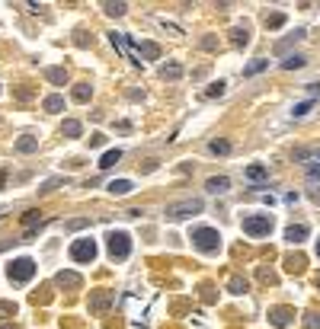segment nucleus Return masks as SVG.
Returning <instances> with one entry per match:
<instances>
[{"label": "nucleus", "instance_id": "nucleus-1", "mask_svg": "<svg viewBox=\"0 0 320 329\" xmlns=\"http://www.w3.org/2000/svg\"><path fill=\"white\" fill-rule=\"evenodd\" d=\"M189 240H192L195 249H202V252H218L221 249V234L215 227H195L192 234H189Z\"/></svg>", "mask_w": 320, "mask_h": 329}, {"label": "nucleus", "instance_id": "nucleus-2", "mask_svg": "<svg viewBox=\"0 0 320 329\" xmlns=\"http://www.w3.org/2000/svg\"><path fill=\"white\" fill-rule=\"evenodd\" d=\"M199 211H202V198H186V201L167 205V217L170 221H183V217H192Z\"/></svg>", "mask_w": 320, "mask_h": 329}, {"label": "nucleus", "instance_id": "nucleus-3", "mask_svg": "<svg viewBox=\"0 0 320 329\" xmlns=\"http://www.w3.org/2000/svg\"><path fill=\"white\" fill-rule=\"evenodd\" d=\"M269 230H272V217L269 214H250V217H243V234H250V237H269Z\"/></svg>", "mask_w": 320, "mask_h": 329}, {"label": "nucleus", "instance_id": "nucleus-4", "mask_svg": "<svg viewBox=\"0 0 320 329\" xmlns=\"http://www.w3.org/2000/svg\"><path fill=\"white\" fill-rule=\"evenodd\" d=\"M7 275H10V282H13V285H26L29 278L35 275V262L32 259H16V262H10Z\"/></svg>", "mask_w": 320, "mask_h": 329}, {"label": "nucleus", "instance_id": "nucleus-5", "mask_svg": "<svg viewBox=\"0 0 320 329\" xmlns=\"http://www.w3.org/2000/svg\"><path fill=\"white\" fill-rule=\"evenodd\" d=\"M128 252H132V240H128L125 230H112L109 234V256L112 259H128Z\"/></svg>", "mask_w": 320, "mask_h": 329}, {"label": "nucleus", "instance_id": "nucleus-6", "mask_svg": "<svg viewBox=\"0 0 320 329\" xmlns=\"http://www.w3.org/2000/svg\"><path fill=\"white\" fill-rule=\"evenodd\" d=\"M70 259H74V262H93V259H96V243H93L90 237L74 240V243H70Z\"/></svg>", "mask_w": 320, "mask_h": 329}, {"label": "nucleus", "instance_id": "nucleus-7", "mask_svg": "<svg viewBox=\"0 0 320 329\" xmlns=\"http://www.w3.org/2000/svg\"><path fill=\"white\" fill-rule=\"evenodd\" d=\"M112 45H115L125 58H132L135 64H141V52H135V48H132V42H128V35H125V32H112Z\"/></svg>", "mask_w": 320, "mask_h": 329}, {"label": "nucleus", "instance_id": "nucleus-8", "mask_svg": "<svg viewBox=\"0 0 320 329\" xmlns=\"http://www.w3.org/2000/svg\"><path fill=\"white\" fill-rule=\"evenodd\" d=\"M205 189H208L211 195H221V192L231 189V179H228V176H211V179L205 182Z\"/></svg>", "mask_w": 320, "mask_h": 329}, {"label": "nucleus", "instance_id": "nucleus-9", "mask_svg": "<svg viewBox=\"0 0 320 329\" xmlns=\"http://www.w3.org/2000/svg\"><path fill=\"white\" fill-rule=\"evenodd\" d=\"M285 240L298 246V243H304V240H307V227H304V224H291V227L285 230Z\"/></svg>", "mask_w": 320, "mask_h": 329}, {"label": "nucleus", "instance_id": "nucleus-10", "mask_svg": "<svg viewBox=\"0 0 320 329\" xmlns=\"http://www.w3.org/2000/svg\"><path fill=\"white\" fill-rule=\"evenodd\" d=\"M39 150V138H32V135H22L16 141V154H35Z\"/></svg>", "mask_w": 320, "mask_h": 329}, {"label": "nucleus", "instance_id": "nucleus-11", "mask_svg": "<svg viewBox=\"0 0 320 329\" xmlns=\"http://www.w3.org/2000/svg\"><path fill=\"white\" fill-rule=\"evenodd\" d=\"M250 182H266L269 179V169L263 166V163H253V166H247V173H243Z\"/></svg>", "mask_w": 320, "mask_h": 329}, {"label": "nucleus", "instance_id": "nucleus-12", "mask_svg": "<svg viewBox=\"0 0 320 329\" xmlns=\"http://www.w3.org/2000/svg\"><path fill=\"white\" fill-rule=\"evenodd\" d=\"M269 316H272V326H288L291 316H294V310H288V307H276Z\"/></svg>", "mask_w": 320, "mask_h": 329}, {"label": "nucleus", "instance_id": "nucleus-13", "mask_svg": "<svg viewBox=\"0 0 320 329\" xmlns=\"http://www.w3.org/2000/svg\"><path fill=\"white\" fill-rule=\"evenodd\" d=\"M118 160H122V150H118V147H115V150H106V154L100 157V169H112Z\"/></svg>", "mask_w": 320, "mask_h": 329}, {"label": "nucleus", "instance_id": "nucleus-14", "mask_svg": "<svg viewBox=\"0 0 320 329\" xmlns=\"http://www.w3.org/2000/svg\"><path fill=\"white\" fill-rule=\"evenodd\" d=\"M231 42H234L237 48H243V45H250V29H247V26H237V29L231 32Z\"/></svg>", "mask_w": 320, "mask_h": 329}, {"label": "nucleus", "instance_id": "nucleus-15", "mask_svg": "<svg viewBox=\"0 0 320 329\" xmlns=\"http://www.w3.org/2000/svg\"><path fill=\"white\" fill-rule=\"evenodd\" d=\"M132 189H135L132 179H112V182H109V192H112V195H128Z\"/></svg>", "mask_w": 320, "mask_h": 329}, {"label": "nucleus", "instance_id": "nucleus-16", "mask_svg": "<svg viewBox=\"0 0 320 329\" xmlns=\"http://www.w3.org/2000/svg\"><path fill=\"white\" fill-rule=\"evenodd\" d=\"M266 67H269V61H266V58H256L253 64L243 67V77H253V74H259V70H266Z\"/></svg>", "mask_w": 320, "mask_h": 329}, {"label": "nucleus", "instance_id": "nucleus-17", "mask_svg": "<svg viewBox=\"0 0 320 329\" xmlns=\"http://www.w3.org/2000/svg\"><path fill=\"white\" fill-rule=\"evenodd\" d=\"M160 77L163 80H180L183 77V67L180 64H167V67H160Z\"/></svg>", "mask_w": 320, "mask_h": 329}, {"label": "nucleus", "instance_id": "nucleus-18", "mask_svg": "<svg viewBox=\"0 0 320 329\" xmlns=\"http://www.w3.org/2000/svg\"><path fill=\"white\" fill-rule=\"evenodd\" d=\"M90 83H77V87H74V103H87L90 99Z\"/></svg>", "mask_w": 320, "mask_h": 329}, {"label": "nucleus", "instance_id": "nucleus-19", "mask_svg": "<svg viewBox=\"0 0 320 329\" xmlns=\"http://www.w3.org/2000/svg\"><path fill=\"white\" fill-rule=\"evenodd\" d=\"M22 224L32 230L35 224H45V217H42V211H26V214H22Z\"/></svg>", "mask_w": 320, "mask_h": 329}, {"label": "nucleus", "instance_id": "nucleus-20", "mask_svg": "<svg viewBox=\"0 0 320 329\" xmlns=\"http://www.w3.org/2000/svg\"><path fill=\"white\" fill-rule=\"evenodd\" d=\"M64 109V96H48L45 99V112H61Z\"/></svg>", "mask_w": 320, "mask_h": 329}, {"label": "nucleus", "instance_id": "nucleus-21", "mask_svg": "<svg viewBox=\"0 0 320 329\" xmlns=\"http://www.w3.org/2000/svg\"><path fill=\"white\" fill-rule=\"evenodd\" d=\"M208 154H221L224 157V154H231V144L228 141H211L208 144Z\"/></svg>", "mask_w": 320, "mask_h": 329}, {"label": "nucleus", "instance_id": "nucleus-22", "mask_svg": "<svg viewBox=\"0 0 320 329\" xmlns=\"http://www.w3.org/2000/svg\"><path fill=\"white\" fill-rule=\"evenodd\" d=\"M282 67H285V70H294V67H304V58H301V55H288L285 61H282Z\"/></svg>", "mask_w": 320, "mask_h": 329}, {"label": "nucleus", "instance_id": "nucleus-23", "mask_svg": "<svg viewBox=\"0 0 320 329\" xmlns=\"http://www.w3.org/2000/svg\"><path fill=\"white\" fill-rule=\"evenodd\" d=\"M61 131H64L67 138H77V135H80V131H84V128H80V121H64V125H61Z\"/></svg>", "mask_w": 320, "mask_h": 329}, {"label": "nucleus", "instance_id": "nucleus-24", "mask_svg": "<svg viewBox=\"0 0 320 329\" xmlns=\"http://www.w3.org/2000/svg\"><path fill=\"white\" fill-rule=\"evenodd\" d=\"M285 269L288 272H301L304 269V259H301V256H288V259H285Z\"/></svg>", "mask_w": 320, "mask_h": 329}, {"label": "nucleus", "instance_id": "nucleus-25", "mask_svg": "<svg viewBox=\"0 0 320 329\" xmlns=\"http://www.w3.org/2000/svg\"><path fill=\"white\" fill-rule=\"evenodd\" d=\"M103 10H106L109 16H122L125 10H128V4H103Z\"/></svg>", "mask_w": 320, "mask_h": 329}, {"label": "nucleus", "instance_id": "nucleus-26", "mask_svg": "<svg viewBox=\"0 0 320 329\" xmlns=\"http://www.w3.org/2000/svg\"><path fill=\"white\" fill-rule=\"evenodd\" d=\"M58 285H67V288H77V285H80V278H77V275H70V272H67V275L61 272V275H58Z\"/></svg>", "mask_w": 320, "mask_h": 329}, {"label": "nucleus", "instance_id": "nucleus-27", "mask_svg": "<svg viewBox=\"0 0 320 329\" xmlns=\"http://www.w3.org/2000/svg\"><path fill=\"white\" fill-rule=\"evenodd\" d=\"M282 22H285V13H272V16H266V29H279Z\"/></svg>", "mask_w": 320, "mask_h": 329}, {"label": "nucleus", "instance_id": "nucleus-28", "mask_svg": "<svg viewBox=\"0 0 320 329\" xmlns=\"http://www.w3.org/2000/svg\"><path fill=\"white\" fill-rule=\"evenodd\" d=\"M48 80H52V83H58V87H61V83L67 80V74H64L61 67H52V70H48Z\"/></svg>", "mask_w": 320, "mask_h": 329}, {"label": "nucleus", "instance_id": "nucleus-29", "mask_svg": "<svg viewBox=\"0 0 320 329\" xmlns=\"http://www.w3.org/2000/svg\"><path fill=\"white\" fill-rule=\"evenodd\" d=\"M141 52H144V58H151V61H154V58L160 55V48L154 45V42H144V45H141Z\"/></svg>", "mask_w": 320, "mask_h": 329}, {"label": "nucleus", "instance_id": "nucleus-30", "mask_svg": "<svg viewBox=\"0 0 320 329\" xmlns=\"http://www.w3.org/2000/svg\"><path fill=\"white\" fill-rule=\"evenodd\" d=\"M307 112H311V99H307V103H298V106L291 109V115H294V118H301V115H307Z\"/></svg>", "mask_w": 320, "mask_h": 329}, {"label": "nucleus", "instance_id": "nucleus-31", "mask_svg": "<svg viewBox=\"0 0 320 329\" xmlns=\"http://www.w3.org/2000/svg\"><path fill=\"white\" fill-rule=\"evenodd\" d=\"M221 93H224V83H221V80H218V83H211V87L205 90V96H208V99H215V96H221Z\"/></svg>", "mask_w": 320, "mask_h": 329}, {"label": "nucleus", "instance_id": "nucleus-32", "mask_svg": "<svg viewBox=\"0 0 320 329\" xmlns=\"http://www.w3.org/2000/svg\"><path fill=\"white\" fill-rule=\"evenodd\" d=\"M304 329H320V313H307V320H304Z\"/></svg>", "mask_w": 320, "mask_h": 329}, {"label": "nucleus", "instance_id": "nucleus-33", "mask_svg": "<svg viewBox=\"0 0 320 329\" xmlns=\"http://www.w3.org/2000/svg\"><path fill=\"white\" fill-rule=\"evenodd\" d=\"M90 221L87 217H77V221H67V230H80V227H87Z\"/></svg>", "mask_w": 320, "mask_h": 329}, {"label": "nucleus", "instance_id": "nucleus-34", "mask_svg": "<svg viewBox=\"0 0 320 329\" xmlns=\"http://www.w3.org/2000/svg\"><path fill=\"white\" fill-rule=\"evenodd\" d=\"M231 288H234V291H237V294H240V291H247V285H243V282H240V278H234V282H231Z\"/></svg>", "mask_w": 320, "mask_h": 329}, {"label": "nucleus", "instance_id": "nucleus-35", "mask_svg": "<svg viewBox=\"0 0 320 329\" xmlns=\"http://www.w3.org/2000/svg\"><path fill=\"white\" fill-rule=\"evenodd\" d=\"M307 179H320V166H307Z\"/></svg>", "mask_w": 320, "mask_h": 329}, {"label": "nucleus", "instance_id": "nucleus-36", "mask_svg": "<svg viewBox=\"0 0 320 329\" xmlns=\"http://www.w3.org/2000/svg\"><path fill=\"white\" fill-rule=\"evenodd\" d=\"M307 93H311V96H320V87H317V83H311V87H307Z\"/></svg>", "mask_w": 320, "mask_h": 329}, {"label": "nucleus", "instance_id": "nucleus-37", "mask_svg": "<svg viewBox=\"0 0 320 329\" xmlns=\"http://www.w3.org/2000/svg\"><path fill=\"white\" fill-rule=\"evenodd\" d=\"M314 201H320V189H317V192H314Z\"/></svg>", "mask_w": 320, "mask_h": 329}, {"label": "nucleus", "instance_id": "nucleus-38", "mask_svg": "<svg viewBox=\"0 0 320 329\" xmlns=\"http://www.w3.org/2000/svg\"><path fill=\"white\" fill-rule=\"evenodd\" d=\"M317 256H320V240H317Z\"/></svg>", "mask_w": 320, "mask_h": 329}, {"label": "nucleus", "instance_id": "nucleus-39", "mask_svg": "<svg viewBox=\"0 0 320 329\" xmlns=\"http://www.w3.org/2000/svg\"><path fill=\"white\" fill-rule=\"evenodd\" d=\"M317 288H320V275H317Z\"/></svg>", "mask_w": 320, "mask_h": 329}, {"label": "nucleus", "instance_id": "nucleus-40", "mask_svg": "<svg viewBox=\"0 0 320 329\" xmlns=\"http://www.w3.org/2000/svg\"><path fill=\"white\" fill-rule=\"evenodd\" d=\"M317 160H320V150H317Z\"/></svg>", "mask_w": 320, "mask_h": 329}]
</instances>
